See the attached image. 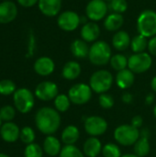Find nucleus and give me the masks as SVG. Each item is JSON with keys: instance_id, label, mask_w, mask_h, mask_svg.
Instances as JSON below:
<instances>
[{"instance_id": "obj_1", "label": "nucleus", "mask_w": 156, "mask_h": 157, "mask_svg": "<svg viewBox=\"0 0 156 157\" xmlns=\"http://www.w3.org/2000/svg\"><path fill=\"white\" fill-rule=\"evenodd\" d=\"M35 123L40 132L46 135H51L60 128L61 116L56 109L44 107L40 109L36 113Z\"/></svg>"}, {"instance_id": "obj_2", "label": "nucleus", "mask_w": 156, "mask_h": 157, "mask_svg": "<svg viewBox=\"0 0 156 157\" xmlns=\"http://www.w3.org/2000/svg\"><path fill=\"white\" fill-rule=\"evenodd\" d=\"M111 57V48L108 42L104 40H97L90 46L88 59L94 65H106L109 63Z\"/></svg>"}, {"instance_id": "obj_3", "label": "nucleus", "mask_w": 156, "mask_h": 157, "mask_svg": "<svg viewBox=\"0 0 156 157\" xmlns=\"http://www.w3.org/2000/svg\"><path fill=\"white\" fill-rule=\"evenodd\" d=\"M137 30L139 34L148 38L156 36V12L151 9L143 11L137 19Z\"/></svg>"}, {"instance_id": "obj_4", "label": "nucleus", "mask_w": 156, "mask_h": 157, "mask_svg": "<svg viewBox=\"0 0 156 157\" xmlns=\"http://www.w3.org/2000/svg\"><path fill=\"white\" fill-rule=\"evenodd\" d=\"M113 85V75L108 70L96 71L90 77L89 86L92 91L97 94L107 93Z\"/></svg>"}, {"instance_id": "obj_5", "label": "nucleus", "mask_w": 156, "mask_h": 157, "mask_svg": "<svg viewBox=\"0 0 156 157\" xmlns=\"http://www.w3.org/2000/svg\"><path fill=\"white\" fill-rule=\"evenodd\" d=\"M140 136L141 132L139 129L133 127L131 124L120 125L114 131V138L116 142L123 146L134 145Z\"/></svg>"}, {"instance_id": "obj_6", "label": "nucleus", "mask_w": 156, "mask_h": 157, "mask_svg": "<svg viewBox=\"0 0 156 157\" xmlns=\"http://www.w3.org/2000/svg\"><path fill=\"white\" fill-rule=\"evenodd\" d=\"M13 99L16 109L23 114L29 112L35 103L34 96L28 88L17 89L13 94Z\"/></svg>"}, {"instance_id": "obj_7", "label": "nucleus", "mask_w": 156, "mask_h": 157, "mask_svg": "<svg viewBox=\"0 0 156 157\" xmlns=\"http://www.w3.org/2000/svg\"><path fill=\"white\" fill-rule=\"evenodd\" d=\"M153 63V59L147 52L134 53L128 58V67L134 74H143L148 71Z\"/></svg>"}, {"instance_id": "obj_8", "label": "nucleus", "mask_w": 156, "mask_h": 157, "mask_svg": "<svg viewBox=\"0 0 156 157\" xmlns=\"http://www.w3.org/2000/svg\"><path fill=\"white\" fill-rule=\"evenodd\" d=\"M68 97L74 105H84L92 98V89L89 85L78 83L74 85L68 91Z\"/></svg>"}, {"instance_id": "obj_9", "label": "nucleus", "mask_w": 156, "mask_h": 157, "mask_svg": "<svg viewBox=\"0 0 156 157\" xmlns=\"http://www.w3.org/2000/svg\"><path fill=\"white\" fill-rule=\"evenodd\" d=\"M85 130L92 137H97L104 134L108 130L107 121L99 116H90L85 121Z\"/></svg>"}, {"instance_id": "obj_10", "label": "nucleus", "mask_w": 156, "mask_h": 157, "mask_svg": "<svg viewBox=\"0 0 156 157\" xmlns=\"http://www.w3.org/2000/svg\"><path fill=\"white\" fill-rule=\"evenodd\" d=\"M108 6L104 0H91L86 7V14L92 21L102 20L108 14Z\"/></svg>"}, {"instance_id": "obj_11", "label": "nucleus", "mask_w": 156, "mask_h": 157, "mask_svg": "<svg viewBox=\"0 0 156 157\" xmlns=\"http://www.w3.org/2000/svg\"><path fill=\"white\" fill-rule=\"evenodd\" d=\"M80 17L79 15L72 10H67L61 13L57 18V24L59 28L64 31H74L80 25Z\"/></svg>"}, {"instance_id": "obj_12", "label": "nucleus", "mask_w": 156, "mask_h": 157, "mask_svg": "<svg viewBox=\"0 0 156 157\" xmlns=\"http://www.w3.org/2000/svg\"><path fill=\"white\" fill-rule=\"evenodd\" d=\"M58 95L57 85L51 81H44L40 83L35 89V96L42 101H50L55 99Z\"/></svg>"}, {"instance_id": "obj_13", "label": "nucleus", "mask_w": 156, "mask_h": 157, "mask_svg": "<svg viewBox=\"0 0 156 157\" xmlns=\"http://www.w3.org/2000/svg\"><path fill=\"white\" fill-rule=\"evenodd\" d=\"M17 16V5L8 0L0 3V24H8L16 19Z\"/></svg>"}, {"instance_id": "obj_14", "label": "nucleus", "mask_w": 156, "mask_h": 157, "mask_svg": "<svg viewBox=\"0 0 156 157\" xmlns=\"http://www.w3.org/2000/svg\"><path fill=\"white\" fill-rule=\"evenodd\" d=\"M38 7L46 17H55L62 8V0H39Z\"/></svg>"}, {"instance_id": "obj_15", "label": "nucleus", "mask_w": 156, "mask_h": 157, "mask_svg": "<svg viewBox=\"0 0 156 157\" xmlns=\"http://www.w3.org/2000/svg\"><path fill=\"white\" fill-rule=\"evenodd\" d=\"M34 71L41 76H47L53 73L55 64L52 59L47 56L38 58L34 63Z\"/></svg>"}, {"instance_id": "obj_16", "label": "nucleus", "mask_w": 156, "mask_h": 157, "mask_svg": "<svg viewBox=\"0 0 156 157\" xmlns=\"http://www.w3.org/2000/svg\"><path fill=\"white\" fill-rule=\"evenodd\" d=\"M0 135L5 142L15 143L19 138L20 131L17 124H15L11 121H8V122H5L1 126Z\"/></svg>"}, {"instance_id": "obj_17", "label": "nucleus", "mask_w": 156, "mask_h": 157, "mask_svg": "<svg viewBox=\"0 0 156 157\" xmlns=\"http://www.w3.org/2000/svg\"><path fill=\"white\" fill-rule=\"evenodd\" d=\"M80 34L82 40H84L87 43L95 42L100 35L99 26L94 21H89L82 27Z\"/></svg>"}, {"instance_id": "obj_18", "label": "nucleus", "mask_w": 156, "mask_h": 157, "mask_svg": "<svg viewBox=\"0 0 156 157\" xmlns=\"http://www.w3.org/2000/svg\"><path fill=\"white\" fill-rule=\"evenodd\" d=\"M135 76L134 73L130 69H124L119 71L116 75V84L121 89H128L134 84Z\"/></svg>"}, {"instance_id": "obj_19", "label": "nucleus", "mask_w": 156, "mask_h": 157, "mask_svg": "<svg viewBox=\"0 0 156 157\" xmlns=\"http://www.w3.org/2000/svg\"><path fill=\"white\" fill-rule=\"evenodd\" d=\"M102 144L97 137H89L84 144V154L87 157H97L102 152Z\"/></svg>"}, {"instance_id": "obj_20", "label": "nucleus", "mask_w": 156, "mask_h": 157, "mask_svg": "<svg viewBox=\"0 0 156 157\" xmlns=\"http://www.w3.org/2000/svg\"><path fill=\"white\" fill-rule=\"evenodd\" d=\"M131 37L125 30H118L112 38V45L117 51H125L131 46Z\"/></svg>"}, {"instance_id": "obj_21", "label": "nucleus", "mask_w": 156, "mask_h": 157, "mask_svg": "<svg viewBox=\"0 0 156 157\" xmlns=\"http://www.w3.org/2000/svg\"><path fill=\"white\" fill-rule=\"evenodd\" d=\"M90 47L84 40H74L71 44V52L77 59H85L88 57Z\"/></svg>"}, {"instance_id": "obj_22", "label": "nucleus", "mask_w": 156, "mask_h": 157, "mask_svg": "<svg viewBox=\"0 0 156 157\" xmlns=\"http://www.w3.org/2000/svg\"><path fill=\"white\" fill-rule=\"evenodd\" d=\"M81 65L74 61H70L67 62L63 67V71H62V75L64 79L66 80H74L76 79L80 74H81Z\"/></svg>"}, {"instance_id": "obj_23", "label": "nucleus", "mask_w": 156, "mask_h": 157, "mask_svg": "<svg viewBox=\"0 0 156 157\" xmlns=\"http://www.w3.org/2000/svg\"><path fill=\"white\" fill-rule=\"evenodd\" d=\"M43 151L50 156H56L60 155L62 151L60 141L52 135H48L43 143Z\"/></svg>"}, {"instance_id": "obj_24", "label": "nucleus", "mask_w": 156, "mask_h": 157, "mask_svg": "<svg viewBox=\"0 0 156 157\" xmlns=\"http://www.w3.org/2000/svg\"><path fill=\"white\" fill-rule=\"evenodd\" d=\"M124 23V17L121 14L111 13L106 17L104 20V27L108 31L119 30Z\"/></svg>"}, {"instance_id": "obj_25", "label": "nucleus", "mask_w": 156, "mask_h": 157, "mask_svg": "<svg viewBox=\"0 0 156 157\" xmlns=\"http://www.w3.org/2000/svg\"><path fill=\"white\" fill-rule=\"evenodd\" d=\"M80 136V132L78 128L74 125H69L64 128L62 132V142L65 145H74L78 141Z\"/></svg>"}, {"instance_id": "obj_26", "label": "nucleus", "mask_w": 156, "mask_h": 157, "mask_svg": "<svg viewBox=\"0 0 156 157\" xmlns=\"http://www.w3.org/2000/svg\"><path fill=\"white\" fill-rule=\"evenodd\" d=\"M148 42L149 41L147 40L146 37H144L141 34H138L131 39V51L134 53L144 52L145 50L148 48Z\"/></svg>"}, {"instance_id": "obj_27", "label": "nucleus", "mask_w": 156, "mask_h": 157, "mask_svg": "<svg viewBox=\"0 0 156 157\" xmlns=\"http://www.w3.org/2000/svg\"><path fill=\"white\" fill-rule=\"evenodd\" d=\"M134 153L139 157L146 156L150 153V144L148 137L140 136L139 140L134 144Z\"/></svg>"}, {"instance_id": "obj_28", "label": "nucleus", "mask_w": 156, "mask_h": 157, "mask_svg": "<svg viewBox=\"0 0 156 157\" xmlns=\"http://www.w3.org/2000/svg\"><path fill=\"white\" fill-rule=\"evenodd\" d=\"M109 63L115 71L119 72L126 69V67L128 66V58L123 54L118 53L111 57Z\"/></svg>"}, {"instance_id": "obj_29", "label": "nucleus", "mask_w": 156, "mask_h": 157, "mask_svg": "<svg viewBox=\"0 0 156 157\" xmlns=\"http://www.w3.org/2000/svg\"><path fill=\"white\" fill-rule=\"evenodd\" d=\"M71 100L68 96L64 94L58 95L54 99V106L58 112H65L69 109L71 105Z\"/></svg>"}, {"instance_id": "obj_30", "label": "nucleus", "mask_w": 156, "mask_h": 157, "mask_svg": "<svg viewBox=\"0 0 156 157\" xmlns=\"http://www.w3.org/2000/svg\"><path fill=\"white\" fill-rule=\"evenodd\" d=\"M102 154L104 157H121V151L116 144L108 143L102 148Z\"/></svg>"}, {"instance_id": "obj_31", "label": "nucleus", "mask_w": 156, "mask_h": 157, "mask_svg": "<svg viewBox=\"0 0 156 157\" xmlns=\"http://www.w3.org/2000/svg\"><path fill=\"white\" fill-rule=\"evenodd\" d=\"M60 157H85L82 151L74 145H65L62 148Z\"/></svg>"}, {"instance_id": "obj_32", "label": "nucleus", "mask_w": 156, "mask_h": 157, "mask_svg": "<svg viewBox=\"0 0 156 157\" xmlns=\"http://www.w3.org/2000/svg\"><path fill=\"white\" fill-rule=\"evenodd\" d=\"M19 138L21 140V142L26 144L27 145L33 144V142L35 140V132L32 128L26 126V127L22 128V130L20 131Z\"/></svg>"}, {"instance_id": "obj_33", "label": "nucleus", "mask_w": 156, "mask_h": 157, "mask_svg": "<svg viewBox=\"0 0 156 157\" xmlns=\"http://www.w3.org/2000/svg\"><path fill=\"white\" fill-rule=\"evenodd\" d=\"M16 85L9 79H4L0 81V94L4 96H9L15 93Z\"/></svg>"}, {"instance_id": "obj_34", "label": "nucleus", "mask_w": 156, "mask_h": 157, "mask_svg": "<svg viewBox=\"0 0 156 157\" xmlns=\"http://www.w3.org/2000/svg\"><path fill=\"white\" fill-rule=\"evenodd\" d=\"M25 157H42L43 150L41 147L37 144H28L24 151Z\"/></svg>"}, {"instance_id": "obj_35", "label": "nucleus", "mask_w": 156, "mask_h": 157, "mask_svg": "<svg viewBox=\"0 0 156 157\" xmlns=\"http://www.w3.org/2000/svg\"><path fill=\"white\" fill-rule=\"evenodd\" d=\"M108 7L113 13L122 14L128 8V3L126 0H112L109 2Z\"/></svg>"}, {"instance_id": "obj_36", "label": "nucleus", "mask_w": 156, "mask_h": 157, "mask_svg": "<svg viewBox=\"0 0 156 157\" xmlns=\"http://www.w3.org/2000/svg\"><path fill=\"white\" fill-rule=\"evenodd\" d=\"M15 115H16V111L12 106L6 105L0 109V118L2 121H4L6 122L12 121L14 119Z\"/></svg>"}, {"instance_id": "obj_37", "label": "nucleus", "mask_w": 156, "mask_h": 157, "mask_svg": "<svg viewBox=\"0 0 156 157\" xmlns=\"http://www.w3.org/2000/svg\"><path fill=\"white\" fill-rule=\"evenodd\" d=\"M98 102L101 108L105 109H109L114 106V98L111 95L108 94V93H103L100 94L99 98H98Z\"/></svg>"}, {"instance_id": "obj_38", "label": "nucleus", "mask_w": 156, "mask_h": 157, "mask_svg": "<svg viewBox=\"0 0 156 157\" xmlns=\"http://www.w3.org/2000/svg\"><path fill=\"white\" fill-rule=\"evenodd\" d=\"M148 50H149V52L152 55L156 56V36L151 38V40H149V42H148Z\"/></svg>"}, {"instance_id": "obj_39", "label": "nucleus", "mask_w": 156, "mask_h": 157, "mask_svg": "<svg viewBox=\"0 0 156 157\" xmlns=\"http://www.w3.org/2000/svg\"><path fill=\"white\" fill-rule=\"evenodd\" d=\"M143 118H142L141 116H139V115L134 116V117L131 119V124L133 127L137 128V129H140V128L143 126Z\"/></svg>"}, {"instance_id": "obj_40", "label": "nucleus", "mask_w": 156, "mask_h": 157, "mask_svg": "<svg viewBox=\"0 0 156 157\" xmlns=\"http://www.w3.org/2000/svg\"><path fill=\"white\" fill-rule=\"evenodd\" d=\"M17 2L23 7H31L38 4L39 0H17Z\"/></svg>"}, {"instance_id": "obj_41", "label": "nucleus", "mask_w": 156, "mask_h": 157, "mask_svg": "<svg viewBox=\"0 0 156 157\" xmlns=\"http://www.w3.org/2000/svg\"><path fill=\"white\" fill-rule=\"evenodd\" d=\"M132 96L130 93H124L122 96V101L126 104H129L132 101Z\"/></svg>"}, {"instance_id": "obj_42", "label": "nucleus", "mask_w": 156, "mask_h": 157, "mask_svg": "<svg viewBox=\"0 0 156 157\" xmlns=\"http://www.w3.org/2000/svg\"><path fill=\"white\" fill-rule=\"evenodd\" d=\"M154 103V95L148 94L145 98V104L146 105H152Z\"/></svg>"}, {"instance_id": "obj_43", "label": "nucleus", "mask_w": 156, "mask_h": 157, "mask_svg": "<svg viewBox=\"0 0 156 157\" xmlns=\"http://www.w3.org/2000/svg\"><path fill=\"white\" fill-rule=\"evenodd\" d=\"M151 87H152V89L156 93V75L152 79V81H151Z\"/></svg>"}, {"instance_id": "obj_44", "label": "nucleus", "mask_w": 156, "mask_h": 157, "mask_svg": "<svg viewBox=\"0 0 156 157\" xmlns=\"http://www.w3.org/2000/svg\"><path fill=\"white\" fill-rule=\"evenodd\" d=\"M121 157H139L138 155H136L135 154H127V155H121Z\"/></svg>"}, {"instance_id": "obj_45", "label": "nucleus", "mask_w": 156, "mask_h": 157, "mask_svg": "<svg viewBox=\"0 0 156 157\" xmlns=\"http://www.w3.org/2000/svg\"><path fill=\"white\" fill-rule=\"evenodd\" d=\"M0 157H9L7 155H5V154H0Z\"/></svg>"}, {"instance_id": "obj_46", "label": "nucleus", "mask_w": 156, "mask_h": 157, "mask_svg": "<svg viewBox=\"0 0 156 157\" xmlns=\"http://www.w3.org/2000/svg\"><path fill=\"white\" fill-rule=\"evenodd\" d=\"M154 116H155L156 118V105L154 106Z\"/></svg>"}, {"instance_id": "obj_47", "label": "nucleus", "mask_w": 156, "mask_h": 157, "mask_svg": "<svg viewBox=\"0 0 156 157\" xmlns=\"http://www.w3.org/2000/svg\"><path fill=\"white\" fill-rule=\"evenodd\" d=\"M1 126H2V120H1V118H0V128H1Z\"/></svg>"}, {"instance_id": "obj_48", "label": "nucleus", "mask_w": 156, "mask_h": 157, "mask_svg": "<svg viewBox=\"0 0 156 157\" xmlns=\"http://www.w3.org/2000/svg\"><path fill=\"white\" fill-rule=\"evenodd\" d=\"M105 2H110V1H112V0H104Z\"/></svg>"}, {"instance_id": "obj_49", "label": "nucleus", "mask_w": 156, "mask_h": 157, "mask_svg": "<svg viewBox=\"0 0 156 157\" xmlns=\"http://www.w3.org/2000/svg\"><path fill=\"white\" fill-rule=\"evenodd\" d=\"M3 1H8V0H3Z\"/></svg>"}]
</instances>
